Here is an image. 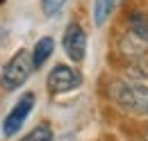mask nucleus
I'll list each match as a JSON object with an SVG mask.
<instances>
[{
    "instance_id": "obj_5",
    "label": "nucleus",
    "mask_w": 148,
    "mask_h": 141,
    "mask_svg": "<svg viewBox=\"0 0 148 141\" xmlns=\"http://www.w3.org/2000/svg\"><path fill=\"white\" fill-rule=\"evenodd\" d=\"M64 50L73 62H82L87 55V34L77 23H71L64 32Z\"/></svg>"
},
{
    "instance_id": "obj_2",
    "label": "nucleus",
    "mask_w": 148,
    "mask_h": 141,
    "mask_svg": "<svg viewBox=\"0 0 148 141\" xmlns=\"http://www.w3.org/2000/svg\"><path fill=\"white\" fill-rule=\"evenodd\" d=\"M34 70V64H32V55L27 50H18L14 55L7 66L2 68V75H0V87L5 91H16L18 87L25 84V80L30 77V73Z\"/></svg>"
},
{
    "instance_id": "obj_7",
    "label": "nucleus",
    "mask_w": 148,
    "mask_h": 141,
    "mask_svg": "<svg viewBox=\"0 0 148 141\" xmlns=\"http://www.w3.org/2000/svg\"><path fill=\"white\" fill-rule=\"evenodd\" d=\"M128 25H130V32L137 39L148 43V14L146 12H132L128 18Z\"/></svg>"
},
{
    "instance_id": "obj_4",
    "label": "nucleus",
    "mask_w": 148,
    "mask_h": 141,
    "mask_svg": "<svg viewBox=\"0 0 148 141\" xmlns=\"http://www.w3.org/2000/svg\"><path fill=\"white\" fill-rule=\"evenodd\" d=\"M32 107H34V93H25L18 103L12 107V112L7 114L5 123H2V132H5V137H14L21 127H23L25 118H27L30 112H32Z\"/></svg>"
},
{
    "instance_id": "obj_1",
    "label": "nucleus",
    "mask_w": 148,
    "mask_h": 141,
    "mask_svg": "<svg viewBox=\"0 0 148 141\" xmlns=\"http://www.w3.org/2000/svg\"><path fill=\"white\" fill-rule=\"evenodd\" d=\"M110 98L119 107L128 109L132 114L148 116V87H144V84L114 82L110 87Z\"/></svg>"
},
{
    "instance_id": "obj_8",
    "label": "nucleus",
    "mask_w": 148,
    "mask_h": 141,
    "mask_svg": "<svg viewBox=\"0 0 148 141\" xmlns=\"http://www.w3.org/2000/svg\"><path fill=\"white\" fill-rule=\"evenodd\" d=\"M116 2L119 0H96V5H93V23L96 25H103L110 18L112 9L116 7Z\"/></svg>"
},
{
    "instance_id": "obj_9",
    "label": "nucleus",
    "mask_w": 148,
    "mask_h": 141,
    "mask_svg": "<svg viewBox=\"0 0 148 141\" xmlns=\"http://www.w3.org/2000/svg\"><path fill=\"white\" fill-rule=\"evenodd\" d=\"M64 5H66V0H41V7H43L46 16H55Z\"/></svg>"
},
{
    "instance_id": "obj_3",
    "label": "nucleus",
    "mask_w": 148,
    "mask_h": 141,
    "mask_svg": "<svg viewBox=\"0 0 148 141\" xmlns=\"http://www.w3.org/2000/svg\"><path fill=\"white\" fill-rule=\"evenodd\" d=\"M80 84H82V75L75 68L64 66V64L55 66V68L50 70V75H48V89L53 93H66V91L77 89Z\"/></svg>"
},
{
    "instance_id": "obj_6",
    "label": "nucleus",
    "mask_w": 148,
    "mask_h": 141,
    "mask_svg": "<svg viewBox=\"0 0 148 141\" xmlns=\"http://www.w3.org/2000/svg\"><path fill=\"white\" fill-rule=\"evenodd\" d=\"M53 50H55V41H53L50 36L39 39L34 50H32V64H34V68H41V66L48 62V57L53 55Z\"/></svg>"
},
{
    "instance_id": "obj_11",
    "label": "nucleus",
    "mask_w": 148,
    "mask_h": 141,
    "mask_svg": "<svg viewBox=\"0 0 148 141\" xmlns=\"http://www.w3.org/2000/svg\"><path fill=\"white\" fill-rule=\"evenodd\" d=\"M0 2H2V0H0Z\"/></svg>"
},
{
    "instance_id": "obj_10",
    "label": "nucleus",
    "mask_w": 148,
    "mask_h": 141,
    "mask_svg": "<svg viewBox=\"0 0 148 141\" xmlns=\"http://www.w3.org/2000/svg\"><path fill=\"white\" fill-rule=\"evenodd\" d=\"M27 139H53V130L48 127V125H39L37 130H32L30 134H27Z\"/></svg>"
}]
</instances>
